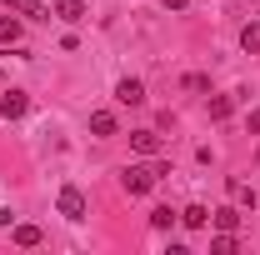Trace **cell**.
Here are the masks:
<instances>
[{
    "label": "cell",
    "instance_id": "obj_1",
    "mask_svg": "<svg viewBox=\"0 0 260 255\" xmlns=\"http://www.w3.org/2000/svg\"><path fill=\"white\" fill-rule=\"evenodd\" d=\"M160 175H170V165H165L160 155H150V165H125V175H120V185H125V195H150L155 190V180Z\"/></svg>",
    "mask_w": 260,
    "mask_h": 255
},
{
    "label": "cell",
    "instance_id": "obj_2",
    "mask_svg": "<svg viewBox=\"0 0 260 255\" xmlns=\"http://www.w3.org/2000/svg\"><path fill=\"white\" fill-rule=\"evenodd\" d=\"M130 150H135V155H160L165 150V140H160V130H130Z\"/></svg>",
    "mask_w": 260,
    "mask_h": 255
},
{
    "label": "cell",
    "instance_id": "obj_3",
    "mask_svg": "<svg viewBox=\"0 0 260 255\" xmlns=\"http://www.w3.org/2000/svg\"><path fill=\"white\" fill-rule=\"evenodd\" d=\"M55 210H60L65 220H85V195L75 190V185H65L60 200H55Z\"/></svg>",
    "mask_w": 260,
    "mask_h": 255
},
{
    "label": "cell",
    "instance_id": "obj_4",
    "mask_svg": "<svg viewBox=\"0 0 260 255\" xmlns=\"http://www.w3.org/2000/svg\"><path fill=\"white\" fill-rule=\"evenodd\" d=\"M25 110H30V95H25V90H5V95H0V115H5V120H20Z\"/></svg>",
    "mask_w": 260,
    "mask_h": 255
},
{
    "label": "cell",
    "instance_id": "obj_5",
    "mask_svg": "<svg viewBox=\"0 0 260 255\" xmlns=\"http://www.w3.org/2000/svg\"><path fill=\"white\" fill-rule=\"evenodd\" d=\"M115 100H120V105H145V85H140L135 75H125V80L115 85Z\"/></svg>",
    "mask_w": 260,
    "mask_h": 255
},
{
    "label": "cell",
    "instance_id": "obj_6",
    "mask_svg": "<svg viewBox=\"0 0 260 255\" xmlns=\"http://www.w3.org/2000/svg\"><path fill=\"white\" fill-rule=\"evenodd\" d=\"M55 20H65V25H75V20H85V0H55V10H50Z\"/></svg>",
    "mask_w": 260,
    "mask_h": 255
},
{
    "label": "cell",
    "instance_id": "obj_7",
    "mask_svg": "<svg viewBox=\"0 0 260 255\" xmlns=\"http://www.w3.org/2000/svg\"><path fill=\"white\" fill-rule=\"evenodd\" d=\"M10 240L25 245V250H35V245L45 240V230H40V225H10Z\"/></svg>",
    "mask_w": 260,
    "mask_h": 255
},
{
    "label": "cell",
    "instance_id": "obj_8",
    "mask_svg": "<svg viewBox=\"0 0 260 255\" xmlns=\"http://www.w3.org/2000/svg\"><path fill=\"white\" fill-rule=\"evenodd\" d=\"M225 190H230V200H235V205H240V210H245V215H250V210H255V190H250V185H245V180H225Z\"/></svg>",
    "mask_w": 260,
    "mask_h": 255
},
{
    "label": "cell",
    "instance_id": "obj_9",
    "mask_svg": "<svg viewBox=\"0 0 260 255\" xmlns=\"http://www.w3.org/2000/svg\"><path fill=\"white\" fill-rule=\"evenodd\" d=\"M180 225H185V230H205V225H210V210H205V205H185V210H180Z\"/></svg>",
    "mask_w": 260,
    "mask_h": 255
},
{
    "label": "cell",
    "instance_id": "obj_10",
    "mask_svg": "<svg viewBox=\"0 0 260 255\" xmlns=\"http://www.w3.org/2000/svg\"><path fill=\"white\" fill-rule=\"evenodd\" d=\"M20 35H25V25H20V20H15V10H10V15L0 20V45H20Z\"/></svg>",
    "mask_w": 260,
    "mask_h": 255
},
{
    "label": "cell",
    "instance_id": "obj_11",
    "mask_svg": "<svg viewBox=\"0 0 260 255\" xmlns=\"http://www.w3.org/2000/svg\"><path fill=\"white\" fill-rule=\"evenodd\" d=\"M90 135H100V140L115 135V115H110V110H90Z\"/></svg>",
    "mask_w": 260,
    "mask_h": 255
},
{
    "label": "cell",
    "instance_id": "obj_12",
    "mask_svg": "<svg viewBox=\"0 0 260 255\" xmlns=\"http://www.w3.org/2000/svg\"><path fill=\"white\" fill-rule=\"evenodd\" d=\"M210 220L220 225V230H240V220H245V215H240L235 205H220V210H210Z\"/></svg>",
    "mask_w": 260,
    "mask_h": 255
},
{
    "label": "cell",
    "instance_id": "obj_13",
    "mask_svg": "<svg viewBox=\"0 0 260 255\" xmlns=\"http://www.w3.org/2000/svg\"><path fill=\"white\" fill-rule=\"evenodd\" d=\"M240 50H245V55H260V20H250V25L240 30Z\"/></svg>",
    "mask_w": 260,
    "mask_h": 255
},
{
    "label": "cell",
    "instance_id": "obj_14",
    "mask_svg": "<svg viewBox=\"0 0 260 255\" xmlns=\"http://www.w3.org/2000/svg\"><path fill=\"white\" fill-rule=\"evenodd\" d=\"M235 115V95H215L210 100V120H230Z\"/></svg>",
    "mask_w": 260,
    "mask_h": 255
},
{
    "label": "cell",
    "instance_id": "obj_15",
    "mask_svg": "<svg viewBox=\"0 0 260 255\" xmlns=\"http://www.w3.org/2000/svg\"><path fill=\"white\" fill-rule=\"evenodd\" d=\"M175 220H180V215H175L170 205H155V210H150V225H155V230H170Z\"/></svg>",
    "mask_w": 260,
    "mask_h": 255
},
{
    "label": "cell",
    "instance_id": "obj_16",
    "mask_svg": "<svg viewBox=\"0 0 260 255\" xmlns=\"http://www.w3.org/2000/svg\"><path fill=\"white\" fill-rule=\"evenodd\" d=\"M210 250H215V255H230V250H235V230H220V235L210 240Z\"/></svg>",
    "mask_w": 260,
    "mask_h": 255
},
{
    "label": "cell",
    "instance_id": "obj_17",
    "mask_svg": "<svg viewBox=\"0 0 260 255\" xmlns=\"http://www.w3.org/2000/svg\"><path fill=\"white\" fill-rule=\"evenodd\" d=\"M185 90H210V80H205L200 70H190V75H185Z\"/></svg>",
    "mask_w": 260,
    "mask_h": 255
},
{
    "label": "cell",
    "instance_id": "obj_18",
    "mask_svg": "<svg viewBox=\"0 0 260 255\" xmlns=\"http://www.w3.org/2000/svg\"><path fill=\"white\" fill-rule=\"evenodd\" d=\"M165 10H185V5H190V0H160Z\"/></svg>",
    "mask_w": 260,
    "mask_h": 255
},
{
    "label": "cell",
    "instance_id": "obj_19",
    "mask_svg": "<svg viewBox=\"0 0 260 255\" xmlns=\"http://www.w3.org/2000/svg\"><path fill=\"white\" fill-rule=\"evenodd\" d=\"M250 135H260V110H250Z\"/></svg>",
    "mask_w": 260,
    "mask_h": 255
},
{
    "label": "cell",
    "instance_id": "obj_20",
    "mask_svg": "<svg viewBox=\"0 0 260 255\" xmlns=\"http://www.w3.org/2000/svg\"><path fill=\"white\" fill-rule=\"evenodd\" d=\"M0 225H15V215H10V210H5V205H0Z\"/></svg>",
    "mask_w": 260,
    "mask_h": 255
}]
</instances>
